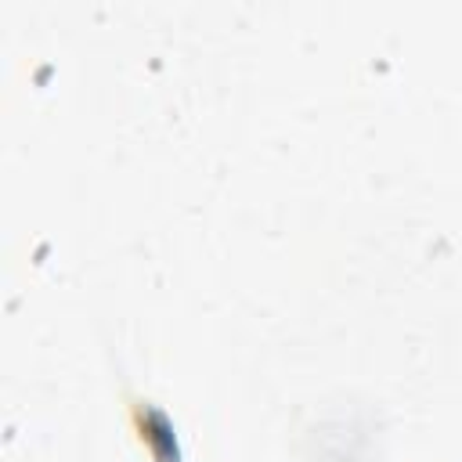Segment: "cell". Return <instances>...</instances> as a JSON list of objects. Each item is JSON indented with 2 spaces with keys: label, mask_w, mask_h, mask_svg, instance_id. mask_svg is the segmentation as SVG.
<instances>
[{
  "label": "cell",
  "mask_w": 462,
  "mask_h": 462,
  "mask_svg": "<svg viewBox=\"0 0 462 462\" xmlns=\"http://www.w3.org/2000/svg\"><path fill=\"white\" fill-rule=\"evenodd\" d=\"M130 401V419H134V430L137 437L144 440V448L152 451L155 462H180V440H177V426L170 419V411L148 397H134L126 393Z\"/></svg>",
  "instance_id": "cell-1"
}]
</instances>
